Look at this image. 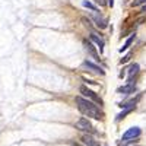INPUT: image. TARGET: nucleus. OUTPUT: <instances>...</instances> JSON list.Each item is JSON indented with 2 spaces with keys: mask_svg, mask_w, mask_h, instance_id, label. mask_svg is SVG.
<instances>
[{
  "mask_svg": "<svg viewBox=\"0 0 146 146\" xmlns=\"http://www.w3.org/2000/svg\"><path fill=\"white\" fill-rule=\"evenodd\" d=\"M76 104H78L79 111H80L83 115L91 117V118H95V120H102V118H104L102 111H101V110L96 107L94 102L82 98V96H76Z\"/></svg>",
  "mask_w": 146,
  "mask_h": 146,
  "instance_id": "1",
  "label": "nucleus"
},
{
  "mask_svg": "<svg viewBox=\"0 0 146 146\" xmlns=\"http://www.w3.org/2000/svg\"><path fill=\"white\" fill-rule=\"evenodd\" d=\"M142 130L139 127H130L129 130H126L123 133V137H121V140H135L140 136Z\"/></svg>",
  "mask_w": 146,
  "mask_h": 146,
  "instance_id": "2",
  "label": "nucleus"
},
{
  "mask_svg": "<svg viewBox=\"0 0 146 146\" xmlns=\"http://www.w3.org/2000/svg\"><path fill=\"white\" fill-rule=\"evenodd\" d=\"M80 94H83L86 98H89V100H92L94 102H96V104H100V105H102V100L100 98L98 95H96L94 91H91L89 88H86V86H80Z\"/></svg>",
  "mask_w": 146,
  "mask_h": 146,
  "instance_id": "3",
  "label": "nucleus"
},
{
  "mask_svg": "<svg viewBox=\"0 0 146 146\" xmlns=\"http://www.w3.org/2000/svg\"><path fill=\"white\" fill-rule=\"evenodd\" d=\"M76 129L80 131H86V133H95V130H94L92 124L88 121V118H83V117L76 123Z\"/></svg>",
  "mask_w": 146,
  "mask_h": 146,
  "instance_id": "4",
  "label": "nucleus"
},
{
  "mask_svg": "<svg viewBox=\"0 0 146 146\" xmlns=\"http://www.w3.org/2000/svg\"><path fill=\"white\" fill-rule=\"evenodd\" d=\"M82 66H83V67H86L88 70H91L92 73H96V75H100V76H104V75H105V72H104V70H102L100 66L94 64L92 62H88V60H85Z\"/></svg>",
  "mask_w": 146,
  "mask_h": 146,
  "instance_id": "5",
  "label": "nucleus"
},
{
  "mask_svg": "<svg viewBox=\"0 0 146 146\" xmlns=\"http://www.w3.org/2000/svg\"><path fill=\"white\" fill-rule=\"evenodd\" d=\"M136 91V83H133L131 80H129L127 85H124V86H120L117 89L118 94H123V95H129V94H135Z\"/></svg>",
  "mask_w": 146,
  "mask_h": 146,
  "instance_id": "6",
  "label": "nucleus"
},
{
  "mask_svg": "<svg viewBox=\"0 0 146 146\" xmlns=\"http://www.w3.org/2000/svg\"><path fill=\"white\" fill-rule=\"evenodd\" d=\"M80 140H82V143H83L85 146H100V143L96 142L92 136H89V135H83V136L80 137Z\"/></svg>",
  "mask_w": 146,
  "mask_h": 146,
  "instance_id": "7",
  "label": "nucleus"
},
{
  "mask_svg": "<svg viewBox=\"0 0 146 146\" xmlns=\"http://www.w3.org/2000/svg\"><path fill=\"white\" fill-rule=\"evenodd\" d=\"M91 40L96 44V45H98V48H100V51L102 53L104 51V47H105V42H104V40L101 38V36H98V35H96L95 32H92L91 34Z\"/></svg>",
  "mask_w": 146,
  "mask_h": 146,
  "instance_id": "8",
  "label": "nucleus"
},
{
  "mask_svg": "<svg viewBox=\"0 0 146 146\" xmlns=\"http://www.w3.org/2000/svg\"><path fill=\"white\" fill-rule=\"evenodd\" d=\"M83 45H85V48H86V51H89V53L95 57L96 62H100V56L96 54V51H95V48H94L92 42H91V41H88V40H85V41H83Z\"/></svg>",
  "mask_w": 146,
  "mask_h": 146,
  "instance_id": "9",
  "label": "nucleus"
},
{
  "mask_svg": "<svg viewBox=\"0 0 146 146\" xmlns=\"http://www.w3.org/2000/svg\"><path fill=\"white\" fill-rule=\"evenodd\" d=\"M92 19H94V22H95V25L98 27V28H101V29H105L107 27H108V22H107V19H104V18H101V16H92Z\"/></svg>",
  "mask_w": 146,
  "mask_h": 146,
  "instance_id": "10",
  "label": "nucleus"
},
{
  "mask_svg": "<svg viewBox=\"0 0 146 146\" xmlns=\"http://www.w3.org/2000/svg\"><path fill=\"white\" fill-rule=\"evenodd\" d=\"M139 98H140V95L137 96L136 100H130V101H127V102H121L120 107H121V108H135V107H136V102L139 101Z\"/></svg>",
  "mask_w": 146,
  "mask_h": 146,
  "instance_id": "11",
  "label": "nucleus"
},
{
  "mask_svg": "<svg viewBox=\"0 0 146 146\" xmlns=\"http://www.w3.org/2000/svg\"><path fill=\"white\" fill-rule=\"evenodd\" d=\"M139 69H140V67H139V64H137V63H135V64H131V66L129 67V78L131 79L133 76L136 75V73H139Z\"/></svg>",
  "mask_w": 146,
  "mask_h": 146,
  "instance_id": "12",
  "label": "nucleus"
},
{
  "mask_svg": "<svg viewBox=\"0 0 146 146\" xmlns=\"http://www.w3.org/2000/svg\"><path fill=\"white\" fill-rule=\"evenodd\" d=\"M133 41H135V35H131V36H130V38H129V40L126 41V44H124L123 47H121V48H120V53H123V51H126V50H127V48H129V47L131 45V42H133Z\"/></svg>",
  "mask_w": 146,
  "mask_h": 146,
  "instance_id": "13",
  "label": "nucleus"
},
{
  "mask_svg": "<svg viewBox=\"0 0 146 146\" xmlns=\"http://www.w3.org/2000/svg\"><path fill=\"white\" fill-rule=\"evenodd\" d=\"M133 111V108H124V111L123 113H120L118 115H117V118H115V121H120L121 118H124V115H127L129 113H131Z\"/></svg>",
  "mask_w": 146,
  "mask_h": 146,
  "instance_id": "14",
  "label": "nucleus"
},
{
  "mask_svg": "<svg viewBox=\"0 0 146 146\" xmlns=\"http://www.w3.org/2000/svg\"><path fill=\"white\" fill-rule=\"evenodd\" d=\"M82 5H83L85 7H88V9L94 10V12H98V9H96V7H95V6H94L91 2H88V0H83V3H82Z\"/></svg>",
  "mask_w": 146,
  "mask_h": 146,
  "instance_id": "15",
  "label": "nucleus"
},
{
  "mask_svg": "<svg viewBox=\"0 0 146 146\" xmlns=\"http://www.w3.org/2000/svg\"><path fill=\"white\" fill-rule=\"evenodd\" d=\"M145 3H146V0H133L131 6H133V7H137V6H142V5H145Z\"/></svg>",
  "mask_w": 146,
  "mask_h": 146,
  "instance_id": "16",
  "label": "nucleus"
},
{
  "mask_svg": "<svg viewBox=\"0 0 146 146\" xmlns=\"http://www.w3.org/2000/svg\"><path fill=\"white\" fill-rule=\"evenodd\" d=\"M96 3H98L100 6H104L105 5V0H96Z\"/></svg>",
  "mask_w": 146,
  "mask_h": 146,
  "instance_id": "17",
  "label": "nucleus"
},
{
  "mask_svg": "<svg viewBox=\"0 0 146 146\" xmlns=\"http://www.w3.org/2000/svg\"><path fill=\"white\" fill-rule=\"evenodd\" d=\"M129 57H130V56H126L124 58H121V62H120V63H126V62H127V60H129Z\"/></svg>",
  "mask_w": 146,
  "mask_h": 146,
  "instance_id": "18",
  "label": "nucleus"
},
{
  "mask_svg": "<svg viewBox=\"0 0 146 146\" xmlns=\"http://www.w3.org/2000/svg\"><path fill=\"white\" fill-rule=\"evenodd\" d=\"M108 6L113 7V6H114V0H108Z\"/></svg>",
  "mask_w": 146,
  "mask_h": 146,
  "instance_id": "19",
  "label": "nucleus"
},
{
  "mask_svg": "<svg viewBox=\"0 0 146 146\" xmlns=\"http://www.w3.org/2000/svg\"><path fill=\"white\" fill-rule=\"evenodd\" d=\"M145 5H146V3H145ZM142 12H143V13H146V6H143V7H142Z\"/></svg>",
  "mask_w": 146,
  "mask_h": 146,
  "instance_id": "20",
  "label": "nucleus"
}]
</instances>
